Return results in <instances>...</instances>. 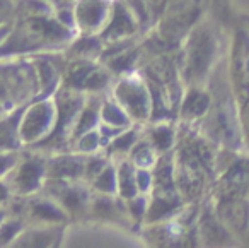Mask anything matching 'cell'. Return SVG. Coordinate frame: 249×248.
<instances>
[{"label":"cell","instance_id":"cell-1","mask_svg":"<svg viewBox=\"0 0 249 248\" xmlns=\"http://www.w3.org/2000/svg\"><path fill=\"white\" fill-rule=\"evenodd\" d=\"M75 36V28L63 21L58 11L16 14L2 26V59H33L65 52Z\"/></svg>","mask_w":249,"mask_h":248},{"label":"cell","instance_id":"cell-5","mask_svg":"<svg viewBox=\"0 0 249 248\" xmlns=\"http://www.w3.org/2000/svg\"><path fill=\"white\" fill-rule=\"evenodd\" d=\"M114 76L106 63L94 59H67L62 86L82 94H103L113 87Z\"/></svg>","mask_w":249,"mask_h":248},{"label":"cell","instance_id":"cell-11","mask_svg":"<svg viewBox=\"0 0 249 248\" xmlns=\"http://www.w3.org/2000/svg\"><path fill=\"white\" fill-rule=\"evenodd\" d=\"M45 173H48V165L39 156H28L19 163L16 169V188L22 193L33 192L39 186Z\"/></svg>","mask_w":249,"mask_h":248},{"label":"cell","instance_id":"cell-13","mask_svg":"<svg viewBox=\"0 0 249 248\" xmlns=\"http://www.w3.org/2000/svg\"><path fill=\"white\" fill-rule=\"evenodd\" d=\"M73 0H56V7H63V5H72Z\"/></svg>","mask_w":249,"mask_h":248},{"label":"cell","instance_id":"cell-4","mask_svg":"<svg viewBox=\"0 0 249 248\" xmlns=\"http://www.w3.org/2000/svg\"><path fill=\"white\" fill-rule=\"evenodd\" d=\"M207 5L208 0H171L154 35L171 50H179L191 29L203 21Z\"/></svg>","mask_w":249,"mask_h":248},{"label":"cell","instance_id":"cell-10","mask_svg":"<svg viewBox=\"0 0 249 248\" xmlns=\"http://www.w3.org/2000/svg\"><path fill=\"white\" fill-rule=\"evenodd\" d=\"M212 103L213 96L207 86H186L181 96L178 113L184 122H196L207 117Z\"/></svg>","mask_w":249,"mask_h":248},{"label":"cell","instance_id":"cell-12","mask_svg":"<svg viewBox=\"0 0 249 248\" xmlns=\"http://www.w3.org/2000/svg\"><path fill=\"white\" fill-rule=\"evenodd\" d=\"M145 139L154 145L157 152H167L176 137H174V128L166 122H160V124H156L150 128L149 137Z\"/></svg>","mask_w":249,"mask_h":248},{"label":"cell","instance_id":"cell-2","mask_svg":"<svg viewBox=\"0 0 249 248\" xmlns=\"http://www.w3.org/2000/svg\"><path fill=\"white\" fill-rule=\"evenodd\" d=\"M220 38L210 21H200L179 48V69L184 86H207L218 65Z\"/></svg>","mask_w":249,"mask_h":248},{"label":"cell","instance_id":"cell-7","mask_svg":"<svg viewBox=\"0 0 249 248\" xmlns=\"http://www.w3.org/2000/svg\"><path fill=\"white\" fill-rule=\"evenodd\" d=\"M56 124L55 96H38L26 106L21 120L19 137L22 144L38 147L52 135Z\"/></svg>","mask_w":249,"mask_h":248},{"label":"cell","instance_id":"cell-9","mask_svg":"<svg viewBox=\"0 0 249 248\" xmlns=\"http://www.w3.org/2000/svg\"><path fill=\"white\" fill-rule=\"evenodd\" d=\"M142 29V22L139 21L135 12L132 11V7L124 0H114L111 18L107 21L106 28L99 35V38L104 41V45L116 41H126V40L139 38Z\"/></svg>","mask_w":249,"mask_h":248},{"label":"cell","instance_id":"cell-8","mask_svg":"<svg viewBox=\"0 0 249 248\" xmlns=\"http://www.w3.org/2000/svg\"><path fill=\"white\" fill-rule=\"evenodd\" d=\"M114 0H73L72 19L77 35L99 36L106 28Z\"/></svg>","mask_w":249,"mask_h":248},{"label":"cell","instance_id":"cell-3","mask_svg":"<svg viewBox=\"0 0 249 248\" xmlns=\"http://www.w3.org/2000/svg\"><path fill=\"white\" fill-rule=\"evenodd\" d=\"M41 96V84L33 59H5L2 63L4 111L31 103Z\"/></svg>","mask_w":249,"mask_h":248},{"label":"cell","instance_id":"cell-6","mask_svg":"<svg viewBox=\"0 0 249 248\" xmlns=\"http://www.w3.org/2000/svg\"><path fill=\"white\" fill-rule=\"evenodd\" d=\"M109 91L111 96L128 113L132 122L145 124V122L152 120V93H150L149 83L139 70L114 79L113 87Z\"/></svg>","mask_w":249,"mask_h":248}]
</instances>
